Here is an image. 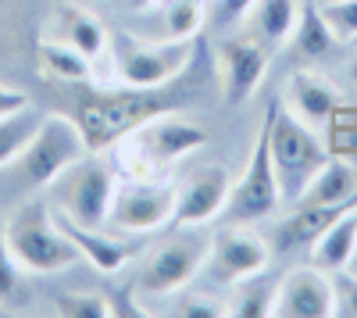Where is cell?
Returning a JSON list of instances; mask_svg holds the SVG:
<instances>
[{
    "instance_id": "1",
    "label": "cell",
    "mask_w": 357,
    "mask_h": 318,
    "mask_svg": "<svg viewBox=\"0 0 357 318\" xmlns=\"http://www.w3.org/2000/svg\"><path fill=\"white\" fill-rule=\"evenodd\" d=\"M272 111V165H275V179L282 204H296L307 183L318 176V168L329 161V147L318 136V129L304 126L296 114H289L279 100L268 104Z\"/></svg>"
},
{
    "instance_id": "2",
    "label": "cell",
    "mask_w": 357,
    "mask_h": 318,
    "mask_svg": "<svg viewBox=\"0 0 357 318\" xmlns=\"http://www.w3.org/2000/svg\"><path fill=\"white\" fill-rule=\"evenodd\" d=\"M4 243L15 254V262L29 272H40V275H54V272H65L79 262V250L72 247V240L57 229L54 211L36 200V204H25L8 218L4 229Z\"/></svg>"
},
{
    "instance_id": "3",
    "label": "cell",
    "mask_w": 357,
    "mask_h": 318,
    "mask_svg": "<svg viewBox=\"0 0 357 318\" xmlns=\"http://www.w3.org/2000/svg\"><path fill=\"white\" fill-rule=\"evenodd\" d=\"M211 240L200 233V225H190L183 233H175L172 240H165L161 247L151 250V257L143 262L139 279H136V290L143 297H172L204 272L207 265V254H211Z\"/></svg>"
},
{
    "instance_id": "4",
    "label": "cell",
    "mask_w": 357,
    "mask_h": 318,
    "mask_svg": "<svg viewBox=\"0 0 357 318\" xmlns=\"http://www.w3.org/2000/svg\"><path fill=\"white\" fill-rule=\"evenodd\" d=\"M89 151V139L79 119H68L61 111L43 114V122L36 129V136L29 139L22 161V176L29 186H54V179L61 176L65 168H72L75 161H82Z\"/></svg>"
},
{
    "instance_id": "5",
    "label": "cell",
    "mask_w": 357,
    "mask_h": 318,
    "mask_svg": "<svg viewBox=\"0 0 357 318\" xmlns=\"http://www.w3.org/2000/svg\"><path fill=\"white\" fill-rule=\"evenodd\" d=\"M272 111H264V122L257 132V143L247 158L243 176L232 183L229 190V204H225V218L232 225H254L272 218L282 204L279 193V179H275V165H272Z\"/></svg>"
},
{
    "instance_id": "6",
    "label": "cell",
    "mask_w": 357,
    "mask_h": 318,
    "mask_svg": "<svg viewBox=\"0 0 357 318\" xmlns=\"http://www.w3.org/2000/svg\"><path fill=\"white\" fill-rule=\"evenodd\" d=\"M111 61H114V75L122 86L151 93L186 72V65L193 61V40L190 43H161V40L136 43L129 36H118L111 47Z\"/></svg>"
},
{
    "instance_id": "7",
    "label": "cell",
    "mask_w": 357,
    "mask_h": 318,
    "mask_svg": "<svg viewBox=\"0 0 357 318\" xmlns=\"http://www.w3.org/2000/svg\"><path fill=\"white\" fill-rule=\"evenodd\" d=\"M114 190H118L114 172L89 154L54 179L57 211H65L68 218H75L82 225H107Z\"/></svg>"
},
{
    "instance_id": "8",
    "label": "cell",
    "mask_w": 357,
    "mask_h": 318,
    "mask_svg": "<svg viewBox=\"0 0 357 318\" xmlns=\"http://www.w3.org/2000/svg\"><path fill=\"white\" fill-rule=\"evenodd\" d=\"M175 215V186L168 183H118L114 204H111V225L122 233H154L161 225H172Z\"/></svg>"
},
{
    "instance_id": "9",
    "label": "cell",
    "mask_w": 357,
    "mask_h": 318,
    "mask_svg": "<svg viewBox=\"0 0 357 318\" xmlns=\"http://www.w3.org/2000/svg\"><path fill=\"white\" fill-rule=\"evenodd\" d=\"M268 262H272V250L268 243L250 233L243 225H232L225 233H218L211 240V254H207V275L222 286H236L240 279H250L257 272H268Z\"/></svg>"
},
{
    "instance_id": "10",
    "label": "cell",
    "mask_w": 357,
    "mask_h": 318,
    "mask_svg": "<svg viewBox=\"0 0 357 318\" xmlns=\"http://www.w3.org/2000/svg\"><path fill=\"white\" fill-rule=\"evenodd\" d=\"M126 143H132L136 154L146 161V165H175L183 161L186 154L200 151L207 143V132L193 122H183V119H146L143 126H136L132 132H126Z\"/></svg>"
},
{
    "instance_id": "11",
    "label": "cell",
    "mask_w": 357,
    "mask_h": 318,
    "mask_svg": "<svg viewBox=\"0 0 357 318\" xmlns=\"http://www.w3.org/2000/svg\"><path fill=\"white\" fill-rule=\"evenodd\" d=\"M272 315L275 318H333L336 315L333 275L321 272L318 265L289 268L279 279V294H275Z\"/></svg>"
},
{
    "instance_id": "12",
    "label": "cell",
    "mask_w": 357,
    "mask_h": 318,
    "mask_svg": "<svg viewBox=\"0 0 357 318\" xmlns=\"http://www.w3.org/2000/svg\"><path fill=\"white\" fill-rule=\"evenodd\" d=\"M229 176L225 168L218 165H207L200 172L175 186V215H172V225L175 229H190V225H207L215 222L218 215H225V204H229Z\"/></svg>"
},
{
    "instance_id": "13",
    "label": "cell",
    "mask_w": 357,
    "mask_h": 318,
    "mask_svg": "<svg viewBox=\"0 0 357 318\" xmlns=\"http://www.w3.org/2000/svg\"><path fill=\"white\" fill-rule=\"evenodd\" d=\"M222 61V90H225V104L240 107L254 97V90L261 86L264 72H268V50L250 40V36H236L225 40L218 50Z\"/></svg>"
},
{
    "instance_id": "14",
    "label": "cell",
    "mask_w": 357,
    "mask_h": 318,
    "mask_svg": "<svg viewBox=\"0 0 357 318\" xmlns=\"http://www.w3.org/2000/svg\"><path fill=\"white\" fill-rule=\"evenodd\" d=\"M154 114H158V100L143 97V90H132V97H118V100H107V104H97V107H86L82 129H86L89 147L100 151L114 136L132 132L146 119H154Z\"/></svg>"
},
{
    "instance_id": "15",
    "label": "cell",
    "mask_w": 357,
    "mask_h": 318,
    "mask_svg": "<svg viewBox=\"0 0 357 318\" xmlns=\"http://www.w3.org/2000/svg\"><path fill=\"white\" fill-rule=\"evenodd\" d=\"M50 211H54L57 229H61V233L72 240V247L79 250V257H86V262L93 265L97 272L114 275V272H122L136 257V247L132 243H122V240L100 233V225H82V222L68 218L65 211H57V208H50Z\"/></svg>"
},
{
    "instance_id": "16",
    "label": "cell",
    "mask_w": 357,
    "mask_h": 318,
    "mask_svg": "<svg viewBox=\"0 0 357 318\" xmlns=\"http://www.w3.org/2000/svg\"><path fill=\"white\" fill-rule=\"evenodd\" d=\"M340 104H343L340 90H333V86L314 72H293L289 82H286V93H282V107L318 132L329 126L333 111Z\"/></svg>"
},
{
    "instance_id": "17",
    "label": "cell",
    "mask_w": 357,
    "mask_h": 318,
    "mask_svg": "<svg viewBox=\"0 0 357 318\" xmlns=\"http://www.w3.org/2000/svg\"><path fill=\"white\" fill-rule=\"evenodd\" d=\"M347 211L350 204H296V211L279 225V250H311V243Z\"/></svg>"
},
{
    "instance_id": "18",
    "label": "cell",
    "mask_w": 357,
    "mask_h": 318,
    "mask_svg": "<svg viewBox=\"0 0 357 318\" xmlns=\"http://www.w3.org/2000/svg\"><path fill=\"white\" fill-rule=\"evenodd\" d=\"M354 254H357V208H350L347 215H340L311 243V265H318L321 272L333 275V272L354 268Z\"/></svg>"
},
{
    "instance_id": "19",
    "label": "cell",
    "mask_w": 357,
    "mask_h": 318,
    "mask_svg": "<svg viewBox=\"0 0 357 318\" xmlns=\"http://www.w3.org/2000/svg\"><path fill=\"white\" fill-rule=\"evenodd\" d=\"M146 11L158 15L161 43H190L207 22V0H151Z\"/></svg>"
},
{
    "instance_id": "20",
    "label": "cell",
    "mask_w": 357,
    "mask_h": 318,
    "mask_svg": "<svg viewBox=\"0 0 357 318\" xmlns=\"http://www.w3.org/2000/svg\"><path fill=\"white\" fill-rule=\"evenodd\" d=\"M357 190V165L343 161V158H333L318 168V176L307 183V190L301 193L296 204H350V197ZM293 204V208H296ZM354 208V204H350Z\"/></svg>"
},
{
    "instance_id": "21",
    "label": "cell",
    "mask_w": 357,
    "mask_h": 318,
    "mask_svg": "<svg viewBox=\"0 0 357 318\" xmlns=\"http://www.w3.org/2000/svg\"><path fill=\"white\" fill-rule=\"evenodd\" d=\"M289 40H293L296 57H304V61H321V57H329L333 47L340 43L333 36V29L325 25V18H321L314 0H304V4H301V18H296V29H293Z\"/></svg>"
},
{
    "instance_id": "22",
    "label": "cell",
    "mask_w": 357,
    "mask_h": 318,
    "mask_svg": "<svg viewBox=\"0 0 357 318\" xmlns=\"http://www.w3.org/2000/svg\"><path fill=\"white\" fill-rule=\"evenodd\" d=\"M275 294H279V279L257 272V275L240 279L232 286V301L225 308L236 318H264V315H272V308H275Z\"/></svg>"
},
{
    "instance_id": "23",
    "label": "cell",
    "mask_w": 357,
    "mask_h": 318,
    "mask_svg": "<svg viewBox=\"0 0 357 318\" xmlns=\"http://www.w3.org/2000/svg\"><path fill=\"white\" fill-rule=\"evenodd\" d=\"M40 68H43V75H54L61 82H89L93 79V57H86L72 43L43 40L40 43Z\"/></svg>"
},
{
    "instance_id": "24",
    "label": "cell",
    "mask_w": 357,
    "mask_h": 318,
    "mask_svg": "<svg viewBox=\"0 0 357 318\" xmlns=\"http://www.w3.org/2000/svg\"><path fill=\"white\" fill-rule=\"evenodd\" d=\"M54 25L61 29V43H72L75 50H82L86 57H97L104 54L107 47V33H104V25L93 18V15H86L79 8H61L54 18Z\"/></svg>"
},
{
    "instance_id": "25",
    "label": "cell",
    "mask_w": 357,
    "mask_h": 318,
    "mask_svg": "<svg viewBox=\"0 0 357 318\" xmlns=\"http://www.w3.org/2000/svg\"><path fill=\"white\" fill-rule=\"evenodd\" d=\"M296 18H301V0H257V8H254L257 36L272 47L289 43Z\"/></svg>"
},
{
    "instance_id": "26",
    "label": "cell",
    "mask_w": 357,
    "mask_h": 318,
    "mask_svg": "<svg viewBox=\"0 0 357 318\" xmlns=\"http://www.w3.org/2000/svg\"><path fill=\"white\" fill-rule=\"evenodd\" d=\"M40 122H43V111H36L33 104L15 111V114H8V119H0V168L18 161L25 154L29 139L36 136Z\"/></svg>"
},
{
    "instance_id": "27",
    "label": "cell",
    "mask_w": 357,
    "mask_h": 318,
    "mask_svg": "<svg viewBox=\"0 0 357 318\" xmlns=\"http://www.w3.org/2000/svg\"><path fill=\"white\" fill-rule=\"evenodd\" d=\"M325 147L333 158L357 165V107H336L329 126H325Z\"/></svg>"
},
{
    "instance_id": "28",
    "label": "cell",
    "mask_w": 357,
    "mask_h": 318,
    "mask_svg": "<svg viewBox=\"0 0 357 318\" xmlns=\"http://www.w3.org/2000/svg\"><path fill=\"white\" fill-rule=\"evenodd\" d=\"M25 301L29 294H25L22 265L15 262V254L8 250L4 236H0V308H22Z\"/></svg>"
},
{
    "instance_id": "29",
    "label": "cell",
    "mask_w": 357,
    "mask_h": 318,
    "mask_svg": "<svg viewBox=\"0 0 357 318\" xmlns=\"http://www.w3.org/2000/svg\"><path fill=\"white\" fill-rule=\"evenodd\" d=\"M318 11L340 43H357V0H321Z\"/></svg>"
},
{
    "instance_id": "30",
    "label": "cell",
    "mask_w": 357,
    "mask_h": 318,
    "mask_svg": "<svg viewBox=\"0 0 357 318\" xmlns=\"http://www.w3.org/2000/svg\"><path fill=\"white\" fill-rule=\"evenodd\" d=\"M54 308L61 318H111L114 315V304L100 294H61Z\"/></svg>"
},
{
    "instance_id": "31",
    "label": "cell",
    "mask_w": 357,
    "mask_h": 318,
    "mask_svg": "<svg viewBox=\"0 0 357 318\" xmlns=\"http://www.w3.org/2000/svg\"><path fill=\"white\" fill-rule=\"evenodd\" d=\"M333 290H336V315L357 318V272L354 268L333 272Z\"/></svg>"
},
{
    "instance_id": "32",
    "label": "cell",
    "mask_w": 357,
    "mask_h": 318,
    "mask_svg": "<svg viewBox=\"0 0 357 318\" xmlns=\"http://www.w3.org/2000/svg\"><path fill=\"white\" fill-rule=\"evenodd\" d=\"M172 315H178V318H222V315H229V308L211 301V297H193V301H183Z\"/></svg>"
},
{
    "instance_id": "33",
    "label": "cell",
    "mask_w": 357,
    "mask_h": 318,
    "mask_svg": "<svg viewBox=\"0 0 357 318\" xmlns=\"http://www.w3.org/2000/svg\"><path fill=\"white\" fill-rule=\"evenodd\" d=\"M257 8V0H215V22L218 25H236Z\"/></svg>"
},
{
    "instance_id": "34",
    "label": "cell",
    "mask_w": 357,
    "mask_h": 318,
    "mask_svg": "<svg viewBox=\"0 0 357 318\" xmlns=\"http://www.w3.org/2000/svg\"><path fill=\"white\" fill-rule=\"evenodd\" d=\"M22 107H29V97L22 90H11V86H0V119H8Z\"/></svg>"
},
{
    "instance_id": "35",
    "label": "cell",
    "mask_w": 357,
    "mask_h": 318,
    "mask_svg": "<svg viewBox=\"0 0 357 318\" xmlns=\"http://www.w3.org/2000/svg\"><path fill=\"white\" fill-rule=\"evenodd\" d=\"M350 82L357 86V57H354V61H350Z\"/></svg>"
},
{
    "instance_id": "36",
    "label": "cell",
    "mask_w": 357,
    "mask_h": 318,
    "mask_svg": "<svg viewBox=\"0 0 357 318\" xmlns=\"http://www.w3.org/2000/svg\"><path fill=\"white\" fill-rule=\"evenodd\" d=\"M350 204H354V208H357V190H354V197H350Z\"/></svg>"
},
{
    "instance_id": "37",
    "label": "cell",
    "mask_w": 357,
    "mask_h": 318,
    "mask_svg": "<svg viewBox=\"0 0 357 318\" xmlns=\"http://www.w3.org/2000/svg\"><path fill=\"white\" fill-rule=\"evenodd\" d=\"M354 272H357V254H354Z\"/></svg>"
}]
</instances>
